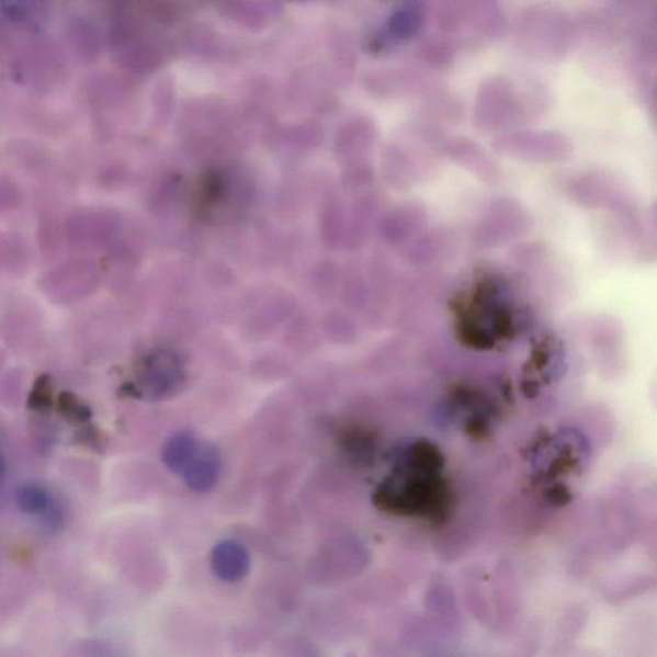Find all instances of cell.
Segmentation results:
<instances>
[{
  "label": "cell",
  "instance_id": "obj_1",
  "mask_svg": "<svg viewBox=\"0 0 657 657\" xmlns=\"http://www.w3.org/2000/svg\"><path fill=\"white\" fill-rule=\"evenodd\" d=\"M443 467L444 457L434 443L407 444L397 452L395 472L376 488L375 505L397 516L440 518L449 502Z\"/></svg>",
  "mask_w": 657,
  "mask_h": 657
},
{
  "label": "cell",
  "instance_id": "obj_2",
  "mask_svg": "<svg viewBox=\"0 0 657 657\" xmlns=\"http://www.w3.org/2000/svg\"><path fill=\"white\" fill-rule=\"evenodd\" d=\"M184 381L183 367L171 354H155L143 364L139 388L132 387L133 397L166 398L175 393Z\"/></svg>",
  "mask_w": 657,
  "mask_h": 657
},
{
  "label": "cell",
  "instance_id": "obj_3",
  "mask_svg": "<svg viewBox=\"0 0 657 657\" xmlns=\"http://www.w3.org/2000/svg\"><path fill=\"white\" fill-rule=\"evenodd\" d=\"M222 455L213 443L202 441L191 462L180 473L184 485L199 494L213 490L220 479Z\"/></svg>",
  "mask_w": 657,
  "mask_h": 657
},
{
  "label": "cell",
  "instance_id": "obj_4",
  "mask_svg": "<svg viewBox=\"0 0 657 657\" xmlns=\"http://www.w3.org/2000/svg\"><path fill=\"white\" fill-rule=\"evenodd\" d=\"M251 568L248 551L239 542L224 540L216 543L211 553V569L215 576L228 584H236L247 577Z\"/></svg>",
  "mask_w": 657,
  "mask_h": 657
},
{
  "label": "cell",
  "instance_id": "obj_5",
  "mask_svg": "<svg viewBox=\"0 0 657 657\" xmlns=\"http://www.w3.org/2000/svg\"><path fill=\"white\" fill-rule=\"evenodd\" d=\"M16 503L22 512L29 516L43 517L45 523L50 528L63 524L64 517L58 502L53 498L49 490L39 483H22L16 489Z\"/></svg>",
  "mask_w": 657,
  "mask_h": 657
},
{
  "label": "cell",
  "instance_id": "obj_6",
  "mask_svg": "<svg viewBox=\"0 0 657 657\" xmlns=\"http://www.w3.org/2000/svg\"><path fill=\"white\" fill-rule=\"evenodd\" d=\"M201 440L189 430L173 433L162 448V463L173 474L180 475L196 450H199Z\"/></svg>",
  "mask_w": 657,
  "mask_h": 657
},
{
  "label": "cell",
  "instance_id": "obj_7",
  "mask_svg": "<svg viewBox=\"0 0 657 657\" xmlns=\"http://www.w3.org/2000/svg\"><path fill=\"white\" fill-rule=\"evenodd\" d=\"M421 22L422 13L418 0H404L403 4L390 14L385 32L390 41H409L419 33Z\"/></svg>",
  "mask_w": 657,
  "mask_h": 657
},
{
  "label": "cell",
  "instance_id": "obj_8",
  "mask_svg": "<svg viewBox=\"0 0 657 657\" xmlns=\"http://www.w3.org/2000/svg\"><path fill=\"white\" fill-rule=\"evenodd\" d=\"M57 409L66 420L82 424L93 417L92 409L71 393H63L57 401Z\"/></svg>",
  "mask_w": 657,
  "mask_h": 657
},
{
  "label": "cell",
  "instance_id": "obj_9",
  "mask_svg": "<svg viewBox=\"0 0 657 657\" xmlns=\"http://www.w3.org/2000/svg\"><path fill=\"white\" fill-rule=\"evenodd\" d=\"M53 405L52 387L47 376H42L34 385L29 397V409L35 412H47Z\"/></svg>",
  "mask_w": 657,
  "mask_h": 657
},
{
  "label": "cell",
  "instance_id": "obj_10",
  "mask_svg": "<svg viewBox=\"0 0 657 657\" xmlns=\"http://www.w3.org/2000/svg\"><path fill=\"white\" fill-rule=\"evenodd\" d=\"M35 0H0L3 16L11 22L25 21L34 10Z\"/></svg>",
  "mask_w": 657,
  "mask_h": 657
},
{
  "label": "cell",
  "instance_id": "obj_11",
  "mask_svg": "<svg viewBox=\"0 0 657 657\" xmlns=\"http://www.w3.org/2000/svg\"><path fill=\"white\" fill-rule=\"evenodd\" d=\"M80 441L84 442V444H88L90 449L94 450L100 449V445L103 442L101 433L92 427L81 430Z\"/></svg>",
  "mask_w": 657,
  "mask_h": 657
}]
</instances>
